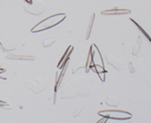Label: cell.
<instances>
[{
	"instance_id": "1",
	"label": "cell",
	"mask_w": 151,
	"mask_h": 123,
	"mask_svg": "<svg viewBox=\"0 0 151 123\" xmlns=\"http://www.w3.org/2000/svg\"><path fill=\"white\" fill-rule=\"evenodd\" d=\"M85 67H86V72H89L90 69H93L94 72L98 74L102 82L105 80V74L107 73V70L105 69V66H104V62L100 51L94 44H93L90 47L88 60Z\"/></svg>"
},
{
	"instance_id": "2",
	"label": "cell",
	"mask_w": 151,
	"mask_h": 123,
	"mask_svg": "<svg viewBox=\"0 0 151 123\" xmlns=\"http://www.w3.org/2000/svg\"><path fill=\"white\" fill-rule=\"evenodd\" d=\"M65 17H66L65 13H58V14H54V15L47 17L33 27L31 32H40V31L53 27L58 25V24H60V22H63L65 19Z\"/></svg>"
},
{
	"instance_id": "3",
	"label": "cell",
	"mask_w": 151,
	"mask_h": 123,
	"mask_svg": "<svg viewBox=\"0 0 151 123\" xmlns=\"http://www.w3.org/2000/svg\"><path fill=\"white\" fill-rule=\"evenodd\" d=\"M98 115L101 116H105L108 119H117V120H125L131 118L132 115L127 111H121V110H104L98 112Z\"/></svg>"
},
{
	"instance_id": "4",
	"label": "cell",
	"mask_w": 151,
	"mask_h": 123,
	"mask_svg": "<svg viewBox=\"0 0 151 123\" xmlns=\"http://www.w3.org/2000/svg\"><path fill=\"white\" fill-rule=\"evenodd\" d=\"M24 9L32 15H40L46 9V4L41 0H34V1H31L29 5L24 7Z\"/></svg>"
},
{
	"instance_id": "5",
	"label": "cell",
	"mask_w": 151,
	"mask_h": 123,
	"mask_svg": "<svg viewBox=\"0 0 151 123\" xmlns=\"http://www.w3.org/2000/svg\"><path fill=\"white\" fill-rule=\"evenodd\" d=\"M130 12L131 11L129 9H121L118 7H114L112 9L102 11L101 14H103V15H124V14H129Z\"/></svg>"
},
{
	"instance_id": "6",
	"label": "cell",
	"mask_w": 151,
	"mask_h": 123,
	"mask_svg": "<svg viewBox=\"0 0 151 123\" xmlns=\"http://www.w3.org/2000/svg\"><path fill=\"white\" fill-rule=\"evenodd\" d=\"M106 58H107V62H108L109 64H111V66H113V67H114L118 71H121L122 70L123 64L116 58L115 56H113L111 54H108L106 56Z\"/></svg>"
},
{
	"instance_id": "7",
	"label": "cell",
	"mask_w": 151,
	"mask_h": 123,
	"mask_svg": "<svg viewBox=\"0 0 151 123\" xmlns=\"http://www.w3.org/2000/svg\"><path fill=\"white\" fill-rule=\"evenodd\" d=\"M6 58L9 60H16V61H34L35 56L32 55H19V54H12L9 53L6 55Z\"/></svg>"
},
{
	"instance_id": "8",
	"label": "cell",
	"mask_w": 151,
	"mask_h": 123,
	"mask_svg": "<svg viewBox=\"0 0 151 123\" xmlns=\"http://www.w3.org/2000/svg\"><path fill=\"white\" fill-rule=\"evenodd\" d=\"M26 86L29 90H31V91L34 94H39V93H41L42 91V90H44L40 86V84L38 83L37 82H33V80H27Z\"/></svg>"
},
{
	"instance_id": "9",
	"label": "cell",
	"mask_w": 151,
	"mask_h": 123,
	"mask_svg": "<svg viewBox=\"0 0 151 123\" xmlns=\"http://www.w3.org/2000/svg\"><path fill=\"white\" fill-rule=\"evenodd\" d=\"M72 49H73V46H70L69 47H68V49L66 50V52L64 53V55L61 57V59H60V63L58 64V68H63V67H64L65 66V63L66 62L68 61V59H69V56H70V54H71V51H72Z\"/></svg>"
},
{
	"instance_id": "10",
	"label": "cell",
	"mask_w": 151,
	"mask_h": 123,
	"mask_svg": "<svg viewBox=\"0 0 151 123\" xmlns=\"http://www.w3.org/2000/svg\"><path fill=\"white\" fill-rule=\"evenodd\" d=\"M130 21H131L132 23H133V24H134V25H135V27H136L137 28H138V30H139V31H140V32L142 33V34H143V35H144V37L145 38V39H146V40H147V41H148V43H149V44L151 45V37L149 36V34H148V33H147V32H146V31H145V30H144V28H143V27H141V26L139 25V24H138V23H137V22H136L135 20H133V19H132V18H130Z\"/></svg>"
},
{
	"instance_id": "11",
	"label": "cell",
	"mask_w": 151,
	"mask_h": 123,
	"mask_svg": "<svg viewBox=\"0 0 151 123\" xmlns=\"http://www.w3.org/2000/svg\"><path fill=\"white\" fill-rule=\"evenodd\" d=\"M106 103L109 106H112V107H116L119 104V99L114 96H109L106 99Z\"/></svg>"
},
{
	"instance_id": "12",
	"label": "cell",
	"mask_w": 151,
	"mask_h": 123,
	"mask_svg": "<svg viewBox=\"0 0 151 123\" xmlns=\"http://www.w3.org/2000/svg\"><path fill=\"white\" fill-rule=\"evenodd\" d=\"M94 17H96V14L93 13V14H92V16H91V19H90L88 28H87V32H86V39H89V38H90V35H91V31H92V28H93Z\"/></svg>"
},
{
	"instance_id": "13",
	"label": "cell",
	"mask_w": 151,
	"mask_h": 123,
	"mask_svg": "<svg viewBox=\"0 0 151 123\" xmlns=\"http://www.w3.org/2000/svg\"><path fill=\"white\" fill-rule=\"evenodd\" d=\"M56 42L55 38H46L44 41H42V46L44 47H48L50 46H52Z\"/></svg>"
},
{
	"instance_id": "14",
	"label": "cell",
	"mask_w": 151,
	"mask_h": 123,
	"mask_svg": "<svg viewBox=\"0 0 151 123\" xmlns=\"http://www.w3.org/2000/svg\"><path fill=\"white\" fill-rule=\"evenodd\" d=\"M81 110H82V108L81 107H78L77 108V110L75 111V114H74V116L76 117V116H78L79 114H80V112H81Z\"/></svg>"
},
{
	"instance_id": "15",
	"label": "cell",
	"mask_w": 151,
	"mask_h": 123,
	"mask_svg": "<svg viewBox=\"0 0 151 123\" xmlns=\"http://www.w3.org/2000/svg\"><path fill=\"white\" fill-rule=\"evenodd\" d=\"M0 49H1L2 51H6V50H5V47H4V46H3V44H2V43L1 42H0Z\"/></svg>"
},
{
	"instance_id": "16",
	"label": "cell",
	"mask_w": 151,
	"mask_h": 123,
	"mask_svg": "<svg viewBox=\"0 0 151 123\" xmlns=\"http://www.w3.org/2000/svg\"><path fill=\"white\" fill-rule=\"evenodd\" d=\"M6 105H8L6 102L3 101H0V106H6Z\"/></svg>"
},
{
	"instance_id": "17",
	"label": "cell",
	"mask_w": 151,
	"mask_h": 123,
	"mask_svg": "<svg viewBox=\"0 0 151 123\" xmlns=\"http://www.w3.org/2000/svg\"><path fill=\"white\" fill-rule=\"evenodd\" d=\"M4 71H5V70H4L3 68H0V74H1V73H3Z\"/></svg>"
},
{
	"instance_id": "18",
	"label": "cell",
	"mask_w": 151,
	"mask_h": 123,
	"mask_svg": "<svg viewBox=\"0 0 151 123\" xmlns=\"http://www.w3.org/2000/svg\"><path fill=\"white\" fill-rule=\"evenodd\" d=\"M0 68H2V67H1V65H0Z\"/></svg>"
}]
</instances>
